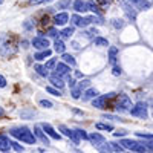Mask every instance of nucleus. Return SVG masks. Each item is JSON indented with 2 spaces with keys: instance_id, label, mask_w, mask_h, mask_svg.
<instances>
[{
  "instance_id": "nucleus-35",
  "label": "nucleus",
  "mask_w": 153,
  "mask_h": 153,
  "mask_svg": "<svg viewBox=\"0 0 153 153\" xmlns=\"http://www.w3.org/2000/svg\"><path fill=\"white\" fill-rule=\"evenodd\" d=\"M89 86H91V81H89V80H81L78 83V89H81V91H83V89H86V91H87Z\"/></svg>"
},
{
  "instance_id": "nucleus-3",
  "label": "nucleus",
  "mask_w": 153,
  "mask_h": 153,
  "mask_svg": "<svg viewBox=\"0 0 153 153\" xmlns=\"http://www.w3.org/2000/svg\"><path fill=\"white\" fill-rule=\"evenodd\" d=\"M120 144L124 149H129V150L136 152V153H146L147 152V149L144 147V143H138V141H133V139H121Z\"/></svg>"
},
{
  "instance_id": "nucleus-43",
  "label": "nucleus",
  "mask_w": 153,
  "mask_h": 153,
  "mask_svg": "<svg viewBox=\"0 0 153 153\" xmlns=\"http://www.w3.org/2000/svg\"><path fill=\"white\" fill-rule=\"evenodd\" d=\"M20 115H22L23 118H25V117H32V115H35V112H34V110H29V112H22Z\"/></svg>"
},
{
  "instance_id": "nucleus-23",
  "label": "nucleus",
  "mask_w": 153,
  "mask_h": 153,
  "mask_svg": "<svg viewBox=\"0 0 153 153\" xmlns=\"http://www.w3.org/2000/svg\"><path fill=\"white\" fill-rule=\"evenodd\" d=\"M61 58H63V63H65V65H71V66H75V65H76L75 58H74L71 54H66V52H65Z\"/></svg>"
},
{
  "instance_id": "nucleus-19",
  "label": "nucleus",
  "mask_w": 153,
  "mask_h": 153,
  "mask_svg": "<svg viewBox=\"0 0 153 153\" xmlns=\"http://www.w3.org/2000/svg\"><path fill=\"white\" fill-rule=\"evenodd\" d=\"M54 49H55V52H58V54H65L66 46H65V43H63L60 38H55V42H54Z\"/></svg>"
},
{
  "instance_id": "nucleus-39",
  "label": "nucleus",
  "mask_w": 153,
  "mask_h": 153,
  "mask_svg": "<svg viewBox=\"0 0 153 153\" xmlns=\"http://www.w3.org/2000/svg\"><path fill=\"white\" fill-rule=\"evenodd\" d=\"M57 34H58V32H57V29H55V28H49V29H48V35H49V37L57 38Z\"/></svg>"
},
{
  "instance_id": "nucleus-47",
  "label": "nucleus",
  "mask_w": 153,
  "mask_h": 153,
  "mask_svg": "<svg viewBox=\"0 0 153 153\" xmlns=\"http://www.w3.org/2000/svg\"><path fill=\"white\" fill-rule=\"evenodd\" d=\"M110 2H112V0H98V3H100V5H109Z\"/></svg>"
},
{
  "instance_id": "nucleus-28",
  "label": "nucleus",
  "mask_w": 153,
  "mask_h": 153,
  "mask_svg": "<svg viewBox=\"0 0 153 153\" xmlns=\"http://www.w3.org/2000/svg\"><path fill=\"white\" fill-rule=\"evenodd\" d=\"M124 20H121V19H113L112 20V26L113 28H117V29H121V28H124Z\"/></svg>"
},
{
  "instance_id": "nucleus-16",
  "label": "nucleus",
  "mask_w": 153,
  "mask_h": 153,
  "mask_svg": "<svg viewBox=\"0 0 153 153\" xmlns=\"http://www.w3.org/2000/svg\"><path fill=\"white\" fill-rule=\"evenodd\" d=\"M74 9L76 12H84V11H87V3L83 2V0H75L74 2Z\"/></svg>"
},
{
  "instance_id": "nucleus-44",
  "label": "nucleus",
  "mask_w": 153,
  "mask_h": 153,
  "mask_svg": "<svg viewBox=\"0 0 153 153\" xmlns=\"http://www.w3.org/2000/svg\"><path fill=\"white\" fill-rule=\"evenodd\" d=\"M144 147L149 150V152H153V143H150V141H147V143H144Z\"/></svg>"
},
{
  "instance_id": "nucleus-50",
  "label": "nucleus",
  "mask_w": 153,
  "mask_h": 153,
  "mask_svg": "<svg viewBox=\"0 0 153 153\" xmlns=\"http://www.w3.org/2000/svg\"><path fill=\"white\" fill-rule=\"evenodd\" d=\"M2 3H3V0H0V5H2Z\"/></svg>"
},
{
  "instance_id": "nucleus-41",
  "label": "nucleus",
  "mask_w": 153,
  "mask_h": 153,
  "mask_svg": "<svg viewBox=\"0 0 153 153\" xmlns=\"http://www.w3.org/2000/svg\"><path fill=\"white\" fill-rule=\"evenodd\" d=\"M126 135H127V132H126V130H118V132H113V136H115V138L126 136Z\"/></svg>"
},
{
  "instance_id": "nucleus-27",
  "label": "nucleus",
  "mask_w": 153,
  "mask_h": 153,
  "mask_svg": "<svg viewBox=\"0 0 153 153\" xmlns=\"http://www.w3.org/2000/svg\"><path fill=\"white\" fill-rule=\"evenodd\" d=\"M97 129H98V130H107V132H112V130H113V126H110V124H104V123H98V124H97Z\"/></svg>"
},
{
  "instance_id": "nucleus-2",
  "label": "nucleus",
  "mask_w": 153,
  "mask_h": 153,
  "mask_svg": "<svg viewBox=\"0 0 153 153\" xmlns=\"http://www.w3.org/2000/svg\"><path fill=\"white\" fill-rule=\"evenodd\" d=\"M132 109H133V106H132V100L129 98V95L121 94L117 101V110L121 113H130Z\"/></svg>"
},
{
  "instance_id": "nucleus-9",
  "label": "nucleus",
  "mask_w": 153,
  "mask_h": 153,
  "mask_svg": "<svg viewBox=\"0 0 153 153\" xmlns=\"http://www.w3.org/2000/svg\"><path fill=\"white\" fill-rule=\"evenodd\" d=\"M42 129H43V132H45V133H46L48 136H51L52 139H57V141H58V139L61 138V135H60V133H57L54 127L51 126V124H48V123L42 124Z\"/></svg>"
},
{
  "instance_id": "nucleus-5",
  "label": "nucleus",
  "mask_w": 153,
  "mask_h": 153,
  "mask_svg": "<svg viewBox=\"0 0 153 153\" xmlns=\"http://www.w3.org/2000/svg\"><path fill=\"white\" fill-rule=\"evenodd\" d=\"M113 97H115L113 92H110V94H107V95H100V97H97L95 100H92V104H94V107H97V109H107V107H106V101H107L109 98H113Z\"/></svg>"
},
{
  "instance_id": "nucleus-45",
  "label": "nucleus",
  "mask_w": 153,
  "mask_h": 153,
  "mask_svg": "<svg viewBox=\"0 0 153 153\" xmlns=\"http://www.w3.org/2000/svg\"><path fill=\"white\" fill-rule=\"evenodd\" d=\"M46 0H29L31 5H40V3H45Z\"/></svg>"
},
{
  "instance_id": "nucleus-11",
  "label": "nucleus",
  "mask_w": 153,
  "mask_h": 153,
  "mask_svg": "<svg viewBox=\"0 0 153 153\" xmlns=\"http://www.w3.org/2000/svg\"><path fill=\"white\" fill-rule=\"evenodd\" d=\"M69 72H71V68L68 65H65V63H58L55 66V75H58V76H68Z\"/></svg>"
},
{
  "instance_id": "nucleus-4",
  "label": "nucleus",
  "mask_w": 153,
  "mask_h": 153,
  "mask_svg": "<svg viewBox=\"0 0 153 153\" xmlns=\"http://www.w3.org/2000/svg\"><path fill=\"white\" fill-rule=\"evenodd\" d=\"M130 115L132 117H136V118H141V120H146L149 117V110H147V104L139 101L133 106V109L130 110Z\"/></svg>"
},
{
  "instance_id": "nucleus-8",
  "label": "nucleus",
  "mask_w": 153,
  "mask_h": 153,
  "mask_svg": "<svg viewBox=\"0 0 153 153\" xmlns=\"http://www.w3.org/2000/svg\"><path fill=\"white\" fill-rule=\"evenodd\" d=\"M34 135L38 141H42L45 146H49V139H48V135L43 132L42 126H34Z\"/></svg>"
},
{
  "instance_id": "nucleus-20",
  "label": "nucleus",
  "mask_w": 153,
  "mask_h": 153,
  "mask_svg": "<svg viewBox=\"0 0 153 153\" xmlns=\"http://www.w3.org/2000/svg\"><path fill=\"white\" fill-rule=\"evenodd\" d=\"M48 57H51V49H48V51H40V52H37V54L34 55V58H35L37 61H43V60H46Z\"/></svg>"
},
{
  "instance_id": "nucleus-33",
  "label": "nucleus",
  "mask_w": 153,
  "mask_h": 153,
  "mask_svg": "<svg viewBox=\"0 0 153 153\" xmlns=\"http://www.w3.org/2000/svg\"><path fill=\"white\" fill-rule=\"evenodd\" d=\"M11 147L14 149L16 152H19V153H22V152L25 150V149H23V146H20V144H19L17 141H11Z\"/></svg>"
},
{
  "instance_id": "nucleus-34",
  "label": "nucleus",
  "mask_w": 153,
  "mask_h": 153,
  "mask_svg": "<svg viewBox=\"0 0 153 153\" xmlns=\"http://www.w3.org/2000/svg\"><path fill=\"white\" fill-rule=\"evenodd\" d=\"M75 133L78 135V138H81V139H89V135H87L86 130H83V129H76Z\"/></svg>"
},
{
  "instance_id": "nucleus-6",
  "label": "nucleus",
  "mask_w": 153,
  "mask_h": 153,
  "mask_svg": "<svg viewBox=\"0 0 153 153\" xmlns=\"http://www.w3.org/2000/svg\"><path fill=\"white\" fill-rule=\"evenodd\" d=\"M32 46L38 51H48L49 49V40L46 37H35L34 40H32Z\"/></svg>"
},
{
  "instance_id": "nucleus-48",
  "label": "nucleus",
  "mask_w": 153,
  "mask_h": 153,
  "mask_svg": "<svg viewBox=\"0 0 153 153\" xmlns=\"http://www.w3.org/2000/svg\"><path fill=\"white\" fill-rule=\"evenodd\" d=\"M3 115H5V110H3L2 107H0V118H2V117H3Z\"/></svg>"
},
{
  "instance_id": "nucleus-24",
  "label": "nucleus",
  "mask_w": 153,
  "mask_h": 153,
  "mask_svg": "<svg viewBox=\"0 0 153 153\" xmlns=\"http://www.w3.org/2000/svg\"><path fill=\"white\" fill-rule=\"evenodd\" d=\"M94 43H95V46H109V42L106 40V38H103V37H95Z\"/></svg>"
},
{
  "instance_id": "nucleus-18",
  "label": "nucleus",
  "mask_w": 153,
  "mask_h": 153,
  "mask_svg": "<svg viewBox=\"0 0 153 153\" xmlns=\"http://www.w3.org/2000/svg\"><path fill=\"white\" fill-rule=\"evenodd\" d=\"M129 2L136 5L139 9H150V3L147 2V0H129Z\"/></svg>"
},
{
  "instance_id": "nucleus-14",
  "label": "nucleus",
  "mask_w": 153,
  "mask_h": 153,
  "mask_svg": "<svg viewBox=\"0 0 153 153\" xmlns=\"http://www.w3.org/2000/svg\"><path fill=\"white\" fill-rule=\"evenodd\" d=\"M98 97V91H97V89H87V91L83 94V100L84 101H87V100H95Z\"/></svg>"
},
{
  "instance_id": "nucleus-13",
  "label": "nucleus",
  "mask_w": 153,
  "mask_h": 153,
  "mask_svg": "<svg viewBox=\"0 0 153 153\" xmlns=\"http://www.w3.org/2000/svg\"><path fill=\"white\" fill-rule=\"evenodd\" d=\"M9 149H11V141L5 135H0V152H9Z\"/></svg>"
},
{
  "instance_id": "nucleus-26",
  "label": "nucleus",
  "mask_w": 153,
  "mask_h": 153,
  "mask_svg": "<svg viewBox=\"0 0 153 153\" xmlns=\"http://www.w3.org/2000/svg\"><path fill=\"white\" fill-rule=\"evenodd\" d=\"M35 71H37V74L38 75H42V76H48V69L45 68V66H42V65H35V68H34Z\"/></svg>"
},
{
  "instance_id": "nucleus-38",
  "label": "nucleus",
  "mask_w": 153,
  "mask_h": 153,
  "mask_svg": "<svg viewBox=\"0 0 153 153\" xmlns=\"http://www.w3.org/2000/svg\"><path fill=\"white\" fill-rule=\"evenodd\" d=\"M80 95H81V89H78V87L72 89V97H74L75 100H78V98H80Z\"/></svg>"
},
{
  "instance_id": "nucleus-15",
  "label": "nucleus",
  "mask_w": 153,
  "mask_h": 153,
  "mask_svg": "<svg viewBox=\"0 0 153 153\" xmlns=\"http://www.w3.org/2000/svg\"><path fill=\"white\" fill-rule=\"evenodd\" d=\"M87 3V11H92V12H95L97 16H101L103 14V11H101V8L94 2V0H91V2H86Z\"/></svg>"
},
{
  "instance_id": "nucleus-46",
  "label": "nucleus",
  "mask_w": 153,
  "mask_h": 153,
  "mask_svg": "<svg viewBox=\"0 0 153 153\" xmlns=\"http://www.w3.org/2000/svg\"><path fill=\"white\" fill-rule=\"evenodd\" d=\"M5 86H6V78L0 75V87H5Z\"/></svg>"
},
{
  "instance_id": "nucleus-7",
  "label": "nucleus",
  "mask_w": 153,
  "mask_h": 153,
  "mask_svg": "<svg viewBox=\"0 0 153 153\" xmlns=\"http://www.w3.org/2000/svg\"><path fill=\"white\" fill-rule=\"evenodd\" d=\"M120 6L124 9V12L127 14V17H129L132 22L136 20V9H133L132 5H129V3L126 2V0H120Z\"/></svg>"
},
{
  "instance_id": "nucleus-21",
  "label": "nucleus",
  "mask_w": 153,
  "mask_h": 153,
  "mask_svg": "<svg viewBox=\"0 0 153 153\" xmlns=\"http://www.w3.org/2000/svg\"><path fill=\"white\" fill-rule=\"evenodd\" d=\"M51 83H52L55 87H58V91H60V89H63V86H65V83H63V80H61V76H58V75H52V76H51Z\"/></svg>"
},
{
  "instance_id": "nucleus-36",
  "label": "nucleus",
  "mask_w": 153,
  "mask_h": 153,
  "mask_svg": "<svg viewBox=\"0 0 153 153\" xmlns=\"http://www.w3.org/2000/svg\"><path fill=\"white\" fill-rule=\"evenodd\" d=\"M55 66H57V60H55V58H51V60L46 63L45 68H46V69H54Z\"/></svg>"
},
{
  "instance_id": "nucleus-31",
  "label": "nucleus",
  "mask_w": 153,
  "mask_h": 153,
  "mask_svg": "<svg viewBox=\"0 0 153 153\" xmlns=\"http://www.w3.org/2000/svg\"><path fill=\"white\" fill-rule=\"evenodd\" d=\"M46 92L52 94V95H55V97H61V91H58V89H54V87H51V86L46 87Z\"/></svg>"
},
{
  "instance_id": "nucleus-30",
  "label": "nucleus",
  "mask_w": 153,
  "mask_h": 153,
  "mask_svg": "<svg viewBox=\"0 0 153 153\" xmlns=\"http://www.w3.org/2000/svg\"><path fill=\"white\" fill-rule=\"evenodd\" d=\"M60 34H61L63 37H65V38H71V37H72V34H74V28H65Z\"/></svg>"
},
{
  "instance_id": "nucleus-12",
  "label": "nucleus",
  "mask_w": 153,
  "mask_h": 153,
  "mask_svg": "<svg viewBox=\"0 0 153 153\" xmlns=\"http://www.w3.org/2000/svg\"><path fill=\"white\" fill-rule=\"evenodd\" d=\"M69 20V16L66 14V12H60V14H57L54 17V25L55 26H63V25H66Z\"/></svg>"
},
{
  "instance_id": "nucleus-32",
  "label": "nucleus",
  "mask_w": 153,
  "mask_h": 153,
  "mask_svg": "<svg viewBox=\"0 0 153 153\" xmlns=\"http://www.w3.org/2000/svg\"><path fill=\"white\" fill-rule=\"evenodd\" d=\"M138 138H143V139H149V141H153V135L150 133H143V132H136Z\"/></svg>"
},
{
  "instance_id": "nucleus-40",
  "label": "nucleus",
  "mask_w": 153,
  "mask_h": 153,
  "mask_svg": "<svg viewBox=\"0 0 153 153\" xmlns=\"http://www.w3.org/2000/svg\"><path fill=\"white\" fill-rule=\"evenodd\" d=\"M121 72H123V71H121V68H120V66H113V71H112V74H113L115 76L121 75Z\"/></svg>"
},
{
  "instance_id": "nucleus-22",
  "label": "nucleus",
  "mask_w": 153,
  "mask_h": 153,
  "mask_svg": "<svg viewBox=\"0 0 153 153\" xmlns=\"http://www.w3.org/2000/svg\"><path fill=\"white\" fill-rule=\"evenodd\" d=\"M97 150H98L100 153H113V150H112V147H110V143L100 144V146L97 147Z\"/></svg>"
},
{
  "instance_id": "nucleus-1",
  "label": "nucleus",
  "mask_w": 153,
  "mask_h": 153,
  "mask_svg": "<svg viewBox=\"0 0 153 153\" xmlns=\"http://www.w3.org/2000/svg\"><path fill=\"white\" fill-rule=\"evenodd\" d=\"M9 135L14 136L17 141H22L25 144H29V146H34L37 143V138L34 135V132H31L28 127H12L9 130Z\"/></svg>"
},
{
  "instance_id": "nucleus-29",
  "label": "nucleus",
  "mask_w": 153,
  "mask_h": 153,
  "mask_svg": "<svg viewBox=\"0 0 153 153\" xmlns=\"http://www.w3.org/2000/svg\"><path fill=\"white\" fill-rule=\"evenodd\" d=\"M110 147L113 152H117V153H124V147L121 144H117V143H110Z\"/></svg>"
},
{
  "instance_id": "nucleus-10",
  "label": "nucleus",
  "mask_w": 153,
  "mask_h": 153,
  "mask_svg": "<svg viewBox=\"0 0 153 153\" xmlns=\"http://www.w3.org/2000/svg\"><path fill=\"white\" fill-rule=\"evenodd\" d=\"M89 141L92 143V146H94V147H98L100 144L106 143V138H104L103 135H100L98 132H94V133L89 135Z\"/></svg>"
},
{
  "instance_id": "nucleus-17",
  "label": "nucleus",
  "mask_w": 153,
  "mask_h": 153,
  "mask_svg": "<svg viewBox=\"0 0 153 153\" xmlns=\"http://www.w3.org/2000/svg\"><path fill=\"white\" fill-rule=\"evenodd\" d=\"M117 55H118V49L115 46H110V49H109V63L113 65V66H115V63H117Z\"/></svg>"
},
{
  "instance_id": "nucleus-49",
  "label": "nucleus",
  "mask_w": 153,
  "mask_h": 153,
  "mask_svg": "<svg viewBox=\"0 0 153 153\" xmlns=\"http://www.w3.org/2000/svg\"><path fill=\"white\" fill-rule=\"evenodd\" d=\"M152 117H153V106H152Z\"/></svg>"
},
{
  "instance_id": "nucleus-42",
  "label": "nucleus",
  "mask_w": 153,
  "mask_h": 153,
  "mask_svg": "<svg viewBox=\"0 0 153 153\" xmlns=\"http://www.w3.org/2000/svg\"><path fill=\"white\" fill-rule=\"evenodd\" d=\"M106 120H113V121H123V118H118V117H113V115H104Z\"/></svg>"
},
{
  "instance_id": "nucleus-25",
  "label": "nucleus",
  "mask_w": 153,
  "mask_h": 153,
  "mask_svg": "<svg viewBox=\"0 0 153 153\" xmlns=\"http://www.w3.org/2000/svg\"><path fill=\"white\" fill-rule=\"evenodd\" d=\"M71 6V0H60V2H57L55 8L57 9H66Z\"/></svg>"
},
{
  "instance_id": "nucleus-37",
  "label": "nucleus",
  "mask_w": 153,
  "mask_h": 153,
  "mask_svg": "<svg viewBox=\"0 0 153 153\" xmlns=\"http://www.w3.org/2000/svg\"><path fill=\"white\" fill-rule=\"evenodd\" d=\"M40 106H42V107H46V109H52L54 104L51 103V101H48V100H42V101H40Z\"/></svg>"
}]
</instances>
